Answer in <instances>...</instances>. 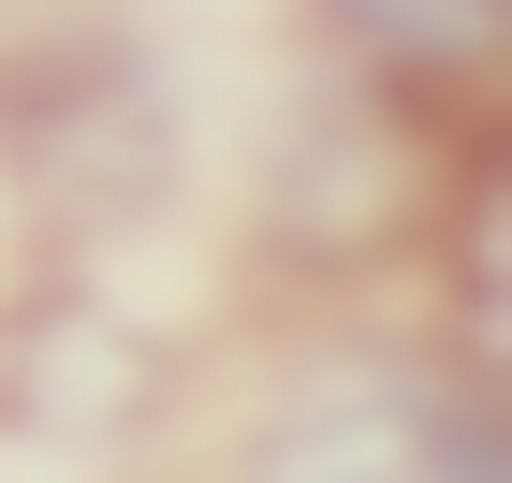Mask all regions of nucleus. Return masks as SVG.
<instances>
[{"label":"nucleus","instance_id":"obj_1","mask_svg":"<svg viewBox=\"0 0 512 483\" xmlns=\"http://www.w3.org/2000/svg\"><path fill=\"white\" fill-rule=\"evenodd\" d=\"M235 483H512V454H498V396L483 381L410 366V352H352L308 396L264 410Z\"/></svg>","mask_w":512,"mask_h":483},{"label":"nucleus","instance_id":"obj_2","mask_svg":"<svg viewBox=\"0 0 512 483\" xmlns=\"http://www.w3.org/2000/svg\"><path fill=\"white\" fill-rule=\"evenodd\" d=\"M308 15L395 88H498L512 44V0H308Z\"/></svg>","mask_w":512,"mask_h":483}]
</instances>
